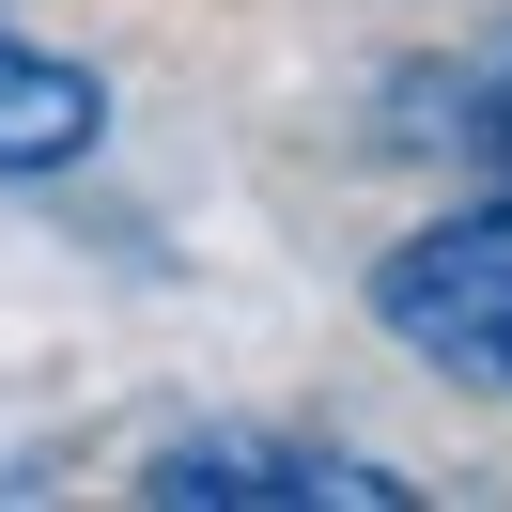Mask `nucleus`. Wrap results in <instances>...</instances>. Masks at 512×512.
Returning <instances> with one entry per match:
<instances>
[{
  "label": "nucleus",
  "mask_w": 512,
  "mask_h": 512,
  "mask_svg": "<svg viewBox=\"0 0 512 512\" xmlns=\"http://www.w3.org/2000/svg\"><path fill=\"white\" fill-rule=\"evenodd\" d=\"M373 326L404 357H435L450 388H497V404H512V187H497V171L373 264Z\"/></svg>",
  "instance_id": "obj_1"
},
{
  "label": "nucleus",
  "mask_w": 512,
  "mask_h": 512,
  "mask_svg": "<svg viewBox=\"0 0 512 512\" xmlns=\"http://www.w3.org/2000/svg\"><path fill=\"white\" fill-rule=\"evenodd\" d=\"M125 497L156 512H419V481L388 450L342 435H264V419H202V435H156Z\"/></svg>",
  "instance_id": "obj_2"
},
{
  "label": "nucleus",
  "mask_w": 512,
  "mask_h": 512,
  "mask_svg": "<svg viewBox=\"0 0 512 512\" xmlns=\"http://www.w3.org/2000/svg\"><path fill=\"white\" fill-rule=\"evenodd\" d=\"M94 140H109V78L0 16V187H47V171H78Z\"/></svg>",
  "instance_id": "obj_3"
},
{
  "label": "nucleus",
  "mask_w": 512,
  "mask_h": 512,
  "mask_svg": "<svg viewBox=\"0 0 512 512\" xmlns=\"http://www.w3.org/2000/svg\"><path fill=\"white\" fill-rule=\"evenodd\" d=\"M466 140H481V171H497V187H512V63H497V94L466 109Z\"/></svg>",
  "instance_id": "obj_4"
}]
</instances>
